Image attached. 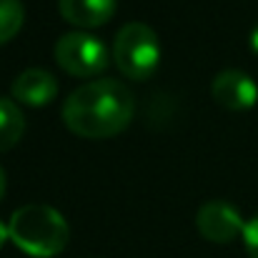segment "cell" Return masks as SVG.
Masks as SVG:
<instances>
[{
	"instance_id": "11",
	"label": "cell",
	"mask_w": 258,
	"mask_h": 258,
	"mask_svg": "<svg viewBox=\"0 0 258 258\" xmlns=\"http://www.w3.org/2000/svg\"><path fill=\"white\" fill-rule=\"evenodd\" d=\"M243 243H246L248 256L258 258V216L246 223V228H243Z\"/></svg>"
},
{
	"instance_id": "4",
	"label": "cell",
	"mask_w": 258,
	"mask_h": 258,
	"mask_svg": "<svg viewBox=\"0 0 258 258\" xmlns=\"http://www.w3.org/2000/svg\"><path fill=\"white\" fill-rule=\"evenodd\" d=\"M108 48L103 40L86 30H73L58 38L55 43V60L58 66L76 76V78H93L100 76L108 66Z\"/></svg>"
},
{
	"instance_id": "12",
	"label": "cell",
	"mask_w": 258,
	"mask_h": 258,
	"mask_svg": "<svg viewBox=\"0 0 258 258\" xmlns=\"http://www.w3.org/2000/svg\"><path fill=\"white\" fill-rule=\"evenodd\" d=\"M8 238H10V231H8V226L0 221V248L5 246V241H8Z\"/></svg>"
},
{
	"instance_id": "1",
	"label": "cell",
	"mask_w": 258,
	"mask_h": 258,
	"mask_svg": "<svg viewBox=\"0 0 258 258\" xmlns=\"http://www.w3.org/2000/svg\"><path fill=\"white\" fill-rule=\"evenodd\" d=\"M136 113L131 88L115 78H98L76 88L63 105V123L81 138H113L123 133Z\"/></svg>"
},
{
	"instance_id": "3",
	"label": "cell",
	"mask_w": 258,
	"mask_h": 258,
	"mask_svg": "<svg viewBox=\"0 0 258 258\" xmlns=\"http://www.w3.org/2000/svg\"><path fill=\"white\" fill-rule=\"evenodd\" d=\"M113 60L131 81H148L161 63V43L151 25L125 23L113 40Z\"/></svg>"
},
{
	"instance_id": "7",
	"label": "cell",
	"mask_w": 258,
	"mask_h": 258,
	"mask_svg": "<svg viewBox=\"0 0 258 258\" xmlns=\"http://www.w3.org/2000/svg\"><path fill=\"white\" fill-rule=\"evenodd\" d=\"M13 98L20 105L28 108H45L55 100L58 95V81L53 78V73H48L45 68H28L23 71L13 86H10Z\"/></svg>"
},
{
	"instance_id": "10",
	"label": "cell",
	"mask_w": 258,
	"mask_h": 258,
	"mask_svg": "<svg viewBox=\"0 0 258 258\" xmlns=\"http://www.w3.org/2000/svg\"><path fill=\"white\" fill-rule=\"evenodd\" d=\"M25 23V8L20 0H0V45L10 43Z\"/></svg>"
},
{
	"instance_id": "5",
	"label": "cell",
	"mask_w": 258,
	"mask_h": 258,
	"mask_svg": "<svg viewBox=\"0 0 258 258\" xmlns=\"http://www.w3.org/2000/svg\"><path fill=\"white\" fill-rule=\"evenodd\" d=\"M198 233L211 243H231L236 236H243V218L228 201H208L196 213Z\"/></svg>"
},
{
	"instance_id": "2",
	"label": "cell",
	"mask_w": 258,
	"mask_h": 258,
	"mask_svg": "<svg viewBox=\"0 0 258 258\" xmlns=\"http://www.w3.org/2000/svg\"><path fill=\"white\" fill-rule=\"evenodd\" d=\"M10 241L33 258L58 256L71 238L68 221L45 203H30L18 208L8 221Z\"/></svg>"
},
{
	"instance_id": "9",
	"label": "cell",
	"mask_w": 258,
	"mask_h": 258,
	"mask_svg": "<svg viewBox=\"0 0 258 258\" xmlns=\"http://www.w3.org/2000/svg\"><path fill=\"white\" fill-rule=\"evenodd\" d=\"M23 133H25V115H23V110L13 100L0 98V153H5L13 146H18Z\"/></svg>"
},
{
	"instance_id": "8",
	"label": "cell",
	"mask_w": 258,
	"mask_h": 258,
	"mask_svg": "<svg viewBox=\"0 0 258 258\" xmlns=\"http://www.w3.org/2000/svg\"><path fill=\"white\" fill-rule=\"evenodd\" d=\"M60 15L76 28H100L115 13V0H58Z\"/></svg>"
},
{
	"instance_id": "14",
	"label": "cell",
	"mask_w": 258,
	"mask_h": 258,
	"mask_svg": "<svg viewBox=\"0 0 258 258\" xmlns=\"http://www.w3.org/2000/svg\"><path fill=\"white\" fill-rule=\"evenodd\" d=\"M251 48L258 53V25L253 28V33H251Z\"/></svg>"
},
{
	"instance_id": "13",
	"label": "cell",
	"mask_w": 258,
	"mask_h": 258,
	"mask_svg": "<svg viewBox=\"0 0 258 258\" xmlns=\"http://www.w3.org/2000/svg\"><path fill=\"white\" fill-rule=\"evenodd\" d=\"M5 185H8V175H5L3 166H0V198L5 196Z\"/></svg>"
},
{
	"instance_id": "6",
	"label": "cell",
	"mask_w": 258,
	"mask_h": 258,
	"mask_svg": "<svg viewBox=\"0 0 258 258\" xmlns=\"http://www.w3.org/2000/svg\"><path fill=\"white\" fill-rule=\"evenodd\" d=\"M211 95L226 110H248L251 105H256L258 88L253 83V78L246 76L243 71L228 68V71H221L213 78Z\"/></svg>"
}]
</instances>
